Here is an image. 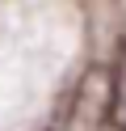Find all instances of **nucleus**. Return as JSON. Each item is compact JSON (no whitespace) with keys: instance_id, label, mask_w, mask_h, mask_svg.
<instances>
[{"instance_id":"obj_1","label":"nucleus","mask_w":126,"mask_h":131,"mask_svg":"<svg viewBox=\"0 0 126 131\" xmlns=\"http://www.w3.org/2000/svg\"><path fill=\"white\" fill-rule=\"evenodd\" d=\"M105 123L114 131H126V42L118 47L105 76Z\"/></svg>"}]
</instances>
